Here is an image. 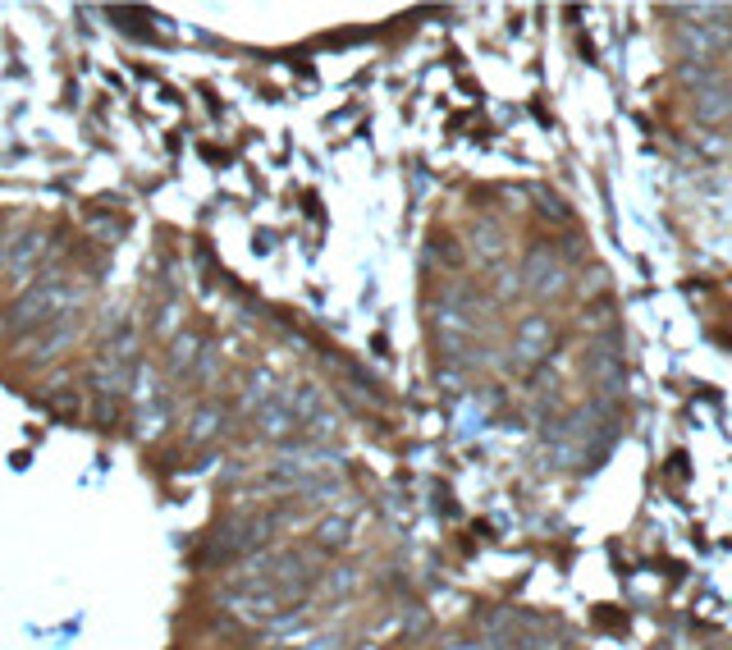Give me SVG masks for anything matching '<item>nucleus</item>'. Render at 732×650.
Here are the masks:
<instances>
[{
	"label": "nucleus",
	"mask_w": 732,
	"mask_h": 650,
	"mask_svg": "<svg viewBox=\"0 0 732 650\" xmlns=\"http://www.w3.org/2000/svg\"><path fill=\"white\" fill-rule=\"evenodd\" d=\"M60 303H65V289H60V284H46V289L28 293V303H19V316H14V330H33V325L60 316Z\"/></svg>",
	"instance_id": "1"
},
{
	"label": "nucleus",
	"mask_w": 732,
	"mask_h": 650,
	"mask_svg": "<svg viewBox=\"0 0 732 650\" xmlns=\"http://www.w3.org/2000/svg\"><path fill=\"white\" fill-rule=\"evenodd\" d=\"M37 252H42V243H37V239H28V248H14L10 261H5V266H10V275H28V271H33Z\"/></svg>",
	"instance_id": "2"
}]
</instances>
